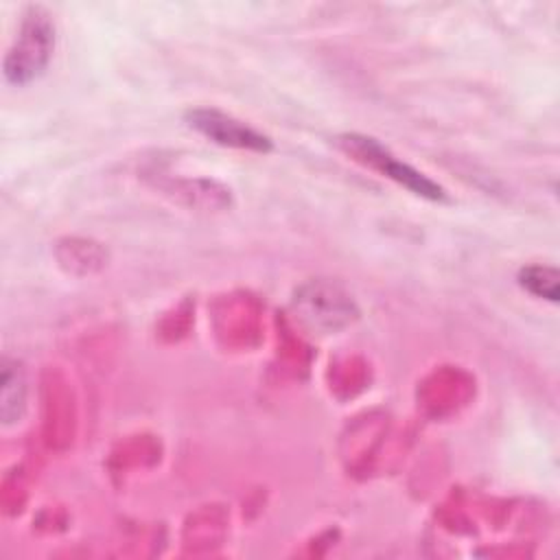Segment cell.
Segmentation results:
<instances>
[{
  "mask_svg": "<svg viewBox=\"0 0 560 560\" xmlns=\"http://www.w3.org/2000/svg\"><path fill=\"white\" fill-rule=\"evenodd\" d=\"M337 144L350 153L354 160L370 164L372 168L381 171L385 177L398 182L407 190H411L418 197L431 199V201H444L446 192L440 184L416 171L413 166L400 162L396 155L389 153L387 147H383L376 138L363 136V133H343L337 138Z\"/></svg>",
  "mask_w": 560,
  "mask_h": 560,
  "instance_id": "obj_2",
  "label": "cell"
},
{
  "mask_svg": "<svg viewBox=\"0 0 560 560\" xmlns=\"http://www.w3.org/2000/svg\"><path fill=\"white\" fill-rule=\"evenodd\" d=\"M186 122L190 129L199 131L201 136H206L208 140L230 147V149H247V151H258V153H267L271 151V140L252 129L249 125L219 112L212 107H195L186 114Z\"/></svg>",
  "mask_w": 560,
  "mask_h": 560,
  "instance_id": "obj_3",
  "label": "cell"
},
{
  "mask_svg": "<svg viewBox=\"0 0 560 560\" xmlns=\"http://www.w3.org/2000/svg\"><path fill=\"white\" fill-rule=\"evenodd\" d=\"M55 48V24L42 7H28L13 46L9 48L2 72L13 85L35 81L48 68Z\"/></svg>",
  "mask_w": 560,
  "mask_h": 560,
  "instance_id": "obj_1",
  "label": "cell"
},
{
  "mask_svg": "<svg viewBox=\"0 0 560 560\" xmlns=\"http://www.w3.org/2000/svg\"><path fill=\"white\" fill-rule=\"evenodd\" d=\"M300 317L313 328H339L350 319L352 302L330 284H308L295 298Z\"/></svg>",
  "mask_w": 560,
  "mask_h": 560,
  "instance_id": "obj_4",
  "label": "cell"
},
{
  "mask_svg": "<svg viewBox=\"0 0 560 560\" xmlns=\"http://www.w3.org/2000/svg\"><path fill=\"white\" fill-rule=\"evenodd\" d=\"M26 407V376L18 359H2L0 370V418L2 424H13L22 418Z\"/></svg>",
  "mask_w": 560,
  "mask_h": 560,
  "instance_id": "obj_5",
  "label": "cell"
},
{
  "mask_svg": "<svg viewBox=\"0 0 560 560\" xmlns=\"http://www.w3.org/2000/svg\"><path fill=\"white\" fill-rule=\"evenodd\" d=\"M518 284L536 298L558 302V271L545 265H529L521 269Z\"/></svg>",
  "mask_w": 560,
  "mask_h": 560,
  "instance_id": "obj_6",
  "label": "cell"
}]
</instances>
